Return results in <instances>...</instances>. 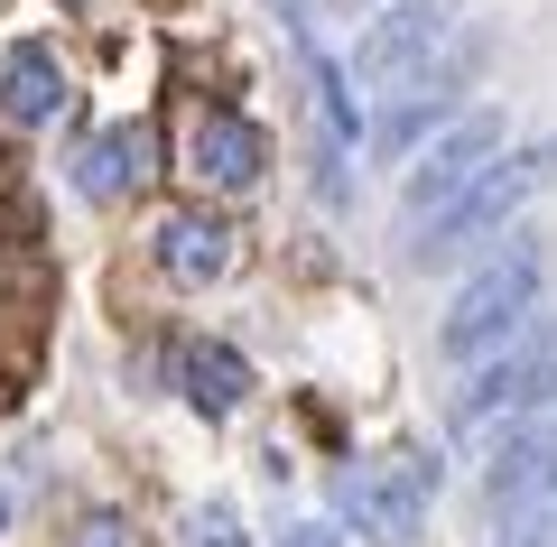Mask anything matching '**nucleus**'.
<instances>
[{
    "instance_id": "1",
    "label": "nucleus",
    "mask_w": 557,
    "mask_h": 547,
    "mask_svg": "<svg viewBox=\"0 0 557 547\" xmlns=\"http://www.w3.org/2000/svg\"><path fill=\"white\" fill-rule=\"evenodd\" d=\"M548 176H557V139H539V149H520V158H493V167H483L474 186L446 204V214H428L409 241H399V260H409V270H437V260L483 251L493 233H511V214L548 186Z\"/></svg>"
},
{
    "instance_id": "2",
    "label": "nucleus",
    "mask_w": 557,
    "mask_h": 547,
    "mask_svg": "<svg viewBox=\"0 0 557 547\" xmlns=\"http://www.w3.org/2000/svg\"><path fill=\"white\" fill-rule=\"evenodd\" d=\"M548 399H557V325L530 315V325H520L511 344H493V362L456 390V436H493V427H511V418L548 409Z\"/></svg>"
},
{
    "instance_id": "3",
    "label": "nucleus",
    "mask_w": 557,
    "mask_h": 547,
    "mask_svg": "<svg viewBox=\"0 0 557 547\" xmlns=\"http://www.w3.org/2000/svg\"><path fill=\"white\" fill-rule=\"evenodd\" d=\"M428 492H437V464H418V455H372V464L335 473V510L354 520V538H372V547H418Z\"/></svg>"
},
{
    "instance_id": "4",
    "label": "nucleus",
    "mask_w": 557,
    "mask_h": 547,
    "mask_svg": "<svg viewBox=\"0 0 557 547\" xmlns=\"http://www.w3.org/2000/svg\"><path fill=\"white\" fill-rule=\"evenodd\" d=\"M530 315H539V251H530V241H511L493 270L465 278L456 315H446V352H456V362H483V352L511 344Z\"/></svg>"
},
{
    "instance_id": "5",
    "label": "nucleus",
    "mask_w": 557,
    "mask_h": 547,
    "mask_svg": "<svg viewBox=\"0 0 557 547\" xmlns=\"http://www.w3.org/2000/svg\"><path fill=\"white\" fill-rule=\"evenodd\" d=\"M502 158V121L493 112H465V121H446V139L428 158H418L409 167V223H399V233H418V223L428 214H446V204L465 196V186H474L483 167H493Z\"/></svg>"
},
{
    "instance_id": "6",
    "label": "nucleus",
    "mask_w": 557,
    "mask_h": 547,
    "mask_svg": "<svg viewBox=\"0 0 557 547\" xmlns=\"http://www.w3.org/2000/svg\"><path fill=\"white\" fill-rule=\"evenodd\" d=\"M446 38H456V10H437V0H409V10H391V20L362 28L354 75H362V84H418L428 65H437Z\"/></svg>"
},
{
    "instance_id": "7",
    "label": "nucleus",
    "mask_w": 557,
    "mask_h": 547,
    "mask_svg": "<svg viewBox=\"0 0 557 547\" xmlns=\"http://www.w3.org/2000/svg\"><path fill=\"white\" fill-rule=\"evenodd\" d=\"M186 167H196L214 196H242V186H260V167H270V139L242 112H205L196 130H186Z\"/></svg>"
},
{
    "instance_id": "8",
    "label": "nucleus",
    "mask_w": 557,
    "mask_h": 547,
    "mask_svg": "<svg viewBox=\"0 0 557 547\" xmlns=\"http://www.w3.org/2000/svg\"><path fill=\"white\" fill-rule=\"evenodd\" d=\"M149 176H159V139H149V121H112L102 139H84V158H75V196L121 204V196H139Z\"/></svg>"
},
{
    "instance_id": "9",
    "label": "nucleus",
    "mask_w": 557,
    "mask_h": 547,
    "mask_svg": "<svg viewBox=\"0 0 557 547\" xmlns=\"http://www.w3.org/2000/svg\"><path fill=\"white\" fill-rule=\"evenodd\" d=\"M0 112L20 121V130H47V121L65 112V65L47 38H20L10 47V65H0Z\"/></svg>"
},
{
    "instance_id": "10",
    "label": "nucleus",
    "mask_w": 557,
    "mask_h": 547,
    "mask_svg": "<svg viewBox=\"0 0 557 547\" xmlns=\"http://www.w3.org/2000/svg\"><path fill=\"white\" fill-rule=\"evenodd\" d=\"M149 251H159V270L177 278V288H205V278H223V270H233V233H223L214 214H168Z\"/></svg>"
},
{
    "instance_id": "11",
    "label": "nucleus",
    "mask_w": 557,
    "mask_h": 547,
    "mask_svg": "<svg viewBox=\"0 0 557 547\" xmlns=\"http://www.w3.org/2000/svg\"><path fill=\"white\" fill-rule=\"evenodd\" d=\"M242 390H251V362H242L233 344H186V409L205 418H233Z\"/></svg>"
},
{
    "instance_id": "12",
    "label": "nucleus",
    "mask_w": 557,
    "mask_h": 547,
    "mask_svg": "<svg viewBox=\"0 0 557 547\" xmlns=\"http://www.w3.org/2000/svg\"><path fill=\"white\" fill-rule=\"evenodd\" d=\"M493 547H557V483L502 510V538H493Z\"/></svg>"
},
{
    "instance_id": "13",
    "label": "nucleus",
    "mask_w": 557,
    "mask_h": 547,
    "mask_svg": "<svg viewBox=\"0 0 557 547\" xmlns=\"http://www.w3.org/2000/svg\"><path fill=\"white\" fill-rule=\"evenodd\" d=\"M177 547H251V538H242V510L233 501H196L186 529H177Z\"/></svg>"
},
{
    "instance_id": "14",
    "label": "nucleus",
    "mask_w": 557,
    "mask_h": 547,
    "mask_svg": "<svg viewBox=\"0 0 557 547\" xmlns=\"http://www.w3.org/2000/svg\"><path fill=\"white\" fill-rule=\"evenodd\" d=\"M65 547H139V538H131V520H121V510H94V520H84Z\"/></svg>"
},
{
    "instance_id": "15",
    "label": "nucleus",
    "mask_w": 557,
    "mask_h": 547,
    "mask_svg": "<svg viewBox=\"0 0 557 547\" xmlns=\"http://www.w3.org/2000/svg\"><path fill=\"white\" fill-rule=\"evenodd\" d=\"M278 547H344L335 520H298V529H278Z\"/></svg>"
},
{
    "instance_id": "16",
    "label": "nucleus",
    "mask_w": 557,
    "mask_h": 547,
    "mask_svg": "<svg viewBox=\"0 0 557 547\" xmlns=\"http://www.w3.org/2000/svg\"><path fill=\"white\" fill-rule=\"evenodd\" d=\"M0 538H10V492H0Z\"/></svg>"
},
{
    "instance_id": "17",
    "label": "nucleus",
    "mask_w": 557,
    "mask_h": 547,
    "mask_svg": "<svg viewBox=\"0 0 557 547\" xmlns=\"http://www.w3.org/2000/svg\"><path fill=\"white\" fill-rule=\"evenodd\" d=\"M65 10H94V0H65Z\"/></svg>"
}]
</instances>
